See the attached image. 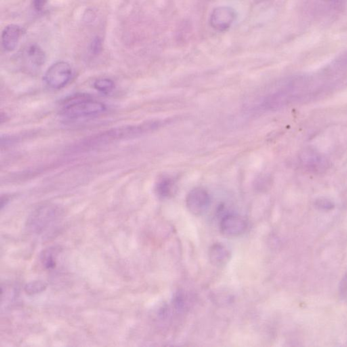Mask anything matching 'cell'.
<instances>
[{
    "label": "cell",
    "mask_w": 347,
    "mask_h": 347,
    "mask_svg": "<svg viewBox=\"0 0 347 347\" xmlns=\"http://www.w3.org/2000/svg\"><path fill=\"white\" fill-rule=\"evenodd\" d=\"M162 124V121H152L141 125L112 128L86 139L82 143V146L84 148H93L126 138L137 137L141 134H145V132L157 129L160 127Z\"/></svg>",
    "instance_id": "cell-1"
},
{
    "label": "cell",
    "mask_w": 347,
    "mask_h": 347,
    "mask_svg": "<svg viewBox=\"0 0 347 347\" xmlns=\"http://www.w3.org/2000/svg\"><path fill=\"white\" fill-rule=\"evenodd\" d=\"M106 109V105L90 96L75 95L65 101L62 115L71 119L88 118L103 114Z\"/></svg>",
    "instance_id": "cell-2"
},
{
    "label": "cell",
    "mask_w": 347,
    "mask_h": 347,
    "mask_svg": "<svg viewBox=\"0 0 347 347\" xmlns=\"http://www.w3.org/2000/svg\"><path fill=\"white\" fill-rule=\"evenodd\" d=\"M62 211L53 204L44 205L32 212L28 220L29 228L34 233L41 234L51 229L60 219Z\"/></svg>",
    "instance_id": "cell-3"
},
{
    "label": "cell",
    "mask_w": 347,
    "mask_h": 347,
    "mask_svg": "<svg viewBox=\"0 0 347 347\" xmlns=\"http://www.w3.org/2000/svg\"><path fill=\"white\" fill-rule=\"evenodd\" d=\"M73 70L71 65L65 61L54 63L48 69L44 80L48 87L60 90L66 86L72 80Z\"/></svg>",
    "instance_id": "cell-4"
},
{
    "label": "cell",
    "mask_w": 347,
    "mask_h": 347,
    "mask_svg": "<svg viewBox=\"0 0 347 347\" xmlns=\"http://www.w3.org/2000/svg\"><path fill=\"white\" fill-rule=\"evenodd\" d=\"M210 196L208 191L201 187L191 190L186 199L188 210L196 216L204 214L210 207Z\"/></svg>",
    "instance_id": "cell-5"
},
{
    "label": "cell",
    "mask_w": 347,
    "mask_h": 347,
    "mask_svg": "<svg viewBox=\"0 0 347 347\" xmlns=\"http://www.w3.org/2000/svg\"><path fill=\"white\" fill-rule=\"evenodd\" d=\"M222 234L227 237H237L244 233L248 227V222L238 214H227L223 216L220 223Z\"/></svg>",
    "instance_id": "cell-6"
},
{
    "label": "cell",
    "mask_w": 347,
    "mask_h": 347,
    "mask_svg": "<svg viewBox=\"0 0 347 347\" xmlns=\"http://www.w3.org/2000/svg\"><path fill=\"white\" fill-rule=\"evenodd\" d=\"M236 17V13L231 8H216L211 15L210 25L216 30L225 32L231 26Z\"/></svg>",
    "instance_id": "cell-7"
},
{
    "label": "cell",
    "mask_w": 347,
    "mask_h": 347,
    "mask_svg": "<svg viewBox=\"0 0 347 347\" xmlns=\"http://www.w3.org/2000/svg\"><path fill=\"white\" fill-rule=\"evenodd\" d=\"M301 162L310 171L319 173L325 171L328 166L326 160L312 149H307L302 153L301 155Z\"/></svg>",
    "instance_id": "cell-8"
},
{
    "label": "cell",
    "mask_w": 347,
    "mask_h": 347,
    "mask_svg": "<svg viewBox=\"0 0 347 347\" xmlns=\"http://www.w3.org/2000/svg\"><path fill=\"white\" fill-rule=\"evenodd\" d=\"M21 36V28L17 25H9L3 30L2 35L3 47L5 51L12 52L16 49Z\"/></svg>",
    "instance_id": "cell-9"
},
{
    "label": "cell",
    "mask_w": 347,
    "mask_h": 347,
    "mask_svg": "<svg viewBox=\"0 0 347 347\" xmlns=\"http://www.w3.org/2000/svg\"><path fill=\"white\" fill-rule=\"evenodd\" d=\"M209 258L214 265H225L231 258V252L229 249L222 243H215L209 250Z\"/></svg>",
    "instance_id": "cell-10"
},
{
    "label": "cell",
    "mask_w": 347,
    "mask_h": 347,
    "mask_svg": "<svg viewBox=\"0 0 347 347\" xmlns=\"http://www.w3.org/2000/svg\"><path fill=\"white\" fill-rule=\"evenodd\" d=\"M26 60L30 63L34 68H39L46 62V54L43 50L36 45L32 44L27 49L25 54Z\"/></svg>",
    "instance_id": "cell-11"
},
{
    "label": "cell",
    "mask_w": 347,
    "mask_h": 347,
    "mask_svg": "<svg viewBox=\"0 0 347 347\" xmlns=\"http://www.w3.org/2000/svg\"><path fill=\"white\" fill-rule=\"evenodd\" d=\"M157 194L161 198H168L174 192V183L171 178L164 177L161 178L155 187Z\"/></svg>",
    "instance_id": "cell-12"
},
{
    "label": "cell",
    "mask_w": 347,
    "mask_h": 347,
    "mask_svg": "<svg viewBox=\"0 0 347 347\" xmlns=\"http://www.w3.org/2000/svg\"><path fill=\"white\" fill-rule=\"evenodd\" d=\"M57 250L55 248H50L44 250L41 255V262L47 269H53L57 264Z\"/></svg>",
    "instance_id": "cell-13"
},
{
    "label": "cell",
    "mask_w": 347,
    "mask_h": 347,
    "mask_svg": "<svg viewBox=\"0 0 347 347\" xmlns=\"http://www.w3.org/2000/svg\"><path fill=\"white\" fill-rule=\"evenodd\" d=\"M93 86L97 91L104 94L110 93L115 88L114 82L109 78L98 79L96 80Z\"/></svg>",
    "instance_id": "cell-14"
},
{
    "label": "cell",
    "mask_w": 347,
    "mask_h": 347,
    "mask_svg": "<svg viewBox=\"0 0 347 347\" xmlns=\"http://www.w3.org/2000/svg\"><path fill=\"white\" fill-rule=\"evenodd\" d=\"M47 288V284L41 281H32L29 283L25 287V290L27 294L34 295L43 292Z\"/></svg>",
    "instance_id": "cell-15"
},
{
    "label": "cell",
    "mask_w": 347,
    "mask_h": 347,
    "mask_svg": "<svg viewBox=\"0 0 347 347\" xmlns=\"http://www.w3.org/2000/svg\"><path fill=\"white\" fill-rule=\"evenodd\" d=\"M91 53L94 55H99L102 51V42L99 38H96L92 42L91 46Z\"/></svg>",
    "instance_id": "cell-16"
},
{
    "label": "cell",
    "mask_w": 347,
    "mask_h": 347,
    "mask_svg": "<svg viewBox=\"0 0 347 347\" xmlns=\"http://www.w3.org/2000/svg\"><path fill=\"white\" fill-rule=\"evenodd\" d=\"M48 0H34V9L37 11H42L47 5Z\"/></svg>",
    "instance_id": "cell-17"
},
{
    "label": "cell",
    "mask_w": 347,
    "mask_h": 347,
    "mask_svg": "<svg viewBox=\"0 0 347 347\" xmlns=\"http://www.w3.org/2000/svg\"><path fill=\"white\" fill-rule=\"evenodd\" d=\"M340 294L345 298H347V274L341 282Z\"/></svg>",
    "instance_id": "cell-18"
},
{
    "label": "cell",
    "mask_w": 347,
    "mask_h": 347,
    "mask_svg": "<svg viewBox=\"0 0 347 347\" xmlns=\"http://www.w3.org/2000/svg\"><path fill=\"white\" fill-rule=\"evenodd\" d=\"M325 1L335 7H340L342 5V0H325Z\"/></svg>",
    "instance_id": "cell-19"
}]
</instances>
